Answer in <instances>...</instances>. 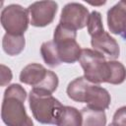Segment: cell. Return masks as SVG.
Instances as JSON below:
<instances>
[{"label":"cell","mask_w":126,"mask_h":126,"mask_svg":"<svg viewBox=\"0 0 126 126\" xmlns=\"http://www.w3.org/2000/svg\"><path fill=\"white\" fill-rule=\"evenodd\" d=\"M90 13L88 8H86L83 4L77 2L67 3L60 15L59 24L65 25L74 30H82L86 26H88Z\"/></svg>","instance_id":"9"},{"label":"cell","mask_w":126,"mask_h":126,"mask_svg":"<svg viewBox=\"0 0 126 126\" xmlns=\"http://www.w3.org/2000/svg\"><path fill=\"white\" fill-rule=\"evenodd\" d=\"M0 67H1V72H0L1 82H0V85H1V87H5L12 81L13 75H12V71L9 67H7L3 64H1Z\"/></svg>","instance_id":"19"},{"label":"cell","mask_w":126,"mask_h":126,"mask_svg":"<svg viewBox=\"0 0 126 126\" xmlns=\"http://www.w3.org/2000/svg\"><path fill=\"white\" fill-rule=\"evenodd\" d=\"M109 32L126 40V1H119L107 11Z\"/></svg>","instance_id":"11"},{"label":"cell","mask_w":126,"mask_h":126,"mask_svg":"<svg viewBox=\"0 0 126 126\" xmlns=\"http://www.w3.org/2000/svg\"><path fill=\"white\" fill-rule=\"evenodd\" d=\"M19 79L21 83L32 86V90L51 94L57 90L59 85L58 76L38 63H31L24 67Z\"/></svg>","instance_id":"5"},{"label":"cell","mask_w":126,"mask_h":126,"mask_svg":"<svg viewBox=\"0 0 126 126\" xmlns=\"http://www.w3.org/2000/svg\"><path fill=\"white\" fill-rule=\"evenodd\" d=\"M40 54L42 56L43 61L51 68H55L61 64L59 59L57 47L53 40L45 41L40 46Z\"/></svg>","instance_id":"15"},{"label":"cell","mask_w":126,"mask_h":126,"mask_svg":"<svg viewBox=\"0 0 126 126\" xmlns=\"http://www.w3.org/2000/svg\"><path fill=\"white\" fill-rule=\"evenodd\" d=\"M0 20L6 33L15 35H24L31 24L29 10L19 4H10L4 7Z\"/></svg>","instance_id":"7"},{"label":"cell","mask_w":126,"mask_h":126,"mask_svg":"<svg viewBox=\"0 0 126 126\" xmlns=\"http://www.w3.org/2000/svg\"><path fill=\"white\" fill-rule=\"evenodd\" d=\"M108 126H115V125H114V124H113V123H110V124H109V125H108Z\"/></svg>","instance_id":"20"},{"label":"cell","mask_w":126,"mask_h":126,"mask_svg":"<svg viewBox=\"0 0 126 126\" xmlns=\"http://www.w3.org/2000/svg\"><path fill=\"white\" fill-rule=\"evenodd\" d=\"M79 63L84 70V77L89 82L95 85L109 83V60L107 61L101 53L90 48L82 49Z\"/></svg>","instance_id":"4"},{"label":"cell","mask_w":126,"mask_h":126,"mask_svg":"<svg viewBox=\"0 0 126 126\" xmlns=\"http://www.w3.org/2000/svg\"><path fill=\"white\" fill-rule=\"evenodd\" d=\"M111 123L115 126H126V105L119 107L114 112Z\"/></svg>","instance_id":"18"},{"label":"cell","mask_w":126,"mask_h":126,"mask_svg":"<svg viewBox=\"0 0 126 126\" xmlns=\"http://www.w3.org/2000/svg\"><path fill=\"white\" fill-rule=\"evenodd\" d=\"M66 93L72 100L85 102L90 108L100 111L107 109L111 101L110 94L106 89L89 82L84 76L71 81L68 84Z\"/></svg>","instance_id":"2"},{"label":"cell","mask_w":126,"mask_h":126,"mask_svg":"<svg viewBox=\"0 0 126 126\" xmlns=\"http://www.w3.org/2000/svg\"><path fill=\"white\" fill-rule=\"evenodd\" d=\"M91 44L94 50L101 53L109 60H115L119 57L120 48L118 42L104 30L91 36Z\"/></svg>","instance_id":"10"},{"label":"cell","mask_w":126,"mask_h":126,"mask_svg":"<svg viewBox=\"0 0 126 126\" xmlns=\"http://www.w3.org/2000/svg\"><path fill=\"white\" fill-rule=\"evenodd\" d=\"M27 95V91L19 84H12L5 90L1 105V118L7 126H33L24 104Z\"/></svg>","instance_id":"1"},{"label":"cell","mask_w":126,"mask_h":126,"mask_svg":"<svg viewBox=\"0 0 126 126\" xmlns=\"http://www.w3.org/2000/svg\"><path fill=\"white\" fill-rule=\"evenodd\" d=\"M29 104L33 118L41 124L56 125L64 105L51 94L32 90L29 94Z\"/></svg>","instance_id":"3"},{"label":"cell","mask_w":126,"mask_h":126,"mask_svg":"<svg viewBox=\"0 0 126 126\" xmlns=\"http://www.w3.org/2000/svg\"><path fill=\"white\" fill-rule=\"evenodd\" d=\"M110 64V79L109 83L111 85H120L126 79V68L125 66L116 60H109Z\"/></svg>","instance_id":"16"},{"label":"cell","mask_w":126,"mask_h":126,"mask_svg":"<svg viewBox=\"0 0 126 126\" xmlns=\"http://www.w3.org/2000/svg\"><path fill=\"white\" fill-rule=\"evenodd\" d=\"M26 39L24 35H15L5 33L2 39V48L10 56L19 55L25 48Z\"/></svg>","instance_id":"12"},{"label":"cell","mask_w":126,"mask_h":126,"mask_svg":"<svg viewBox=\"0 0 126 126\" xmlns=\"http://www.w3.org/2000/svg\"><path fill=\"white\" fill-rule=\"evenodd\" d=\"M88 32L92 36L101 31H103V25H102V19L101 14L97 11H93L90 13L89 21H88Z\"/></svg>","instance_id":"17"},{"label":"cell","mask_w":126,"mask_h":126,"mask_svg":"<svg viewBox=\"0 0 126 126\" xmlns=\"http://www.w3.org/2000/svg\"><path fill=\"white\" fill-rule=\"evenodd\" d=\"M82 113V126H105L106 115L104 111L95 110L89 106L83 107Z\"/></svg>","instance_id":"14"},{"label":"cell","mask_w":126,"mask_h":126,"mask_svg":"<svg viewBox=\"0 0 126 126\" xmlns=\"http://www.w3.org/2000/svg\"><path fill=\"white\" fill-rule=\"evenodd\" d=\"M77 31L65 25L58 24L54 30L53 42L55 43L61 63L73 64L79 61L82 48L76 40Z\"/></svg>","instance_id":"6"},{"label":"cell","mask_w":126,"mask_h":126,"mask_svg":"<svg viewBox=\"0 0 126 126\" xmlns=\"http://www.w3.org/2000/svg\"><path fill=\"white\" fill-rule=\"evenodd\" d=\"M31 25L36 28H43L50 25L57 13L58 4L55 1H37L28 7Z\"/></svg>","instance_id":"8"},{"label":"cell","mask_w":126,"mask_h":126,"mask_svg":"<svg viewBox=\"0 0 126 126\" xmlns=\"http://www.w3.org/2000/svg\"><path fill=\"white\" fill-rule=\"evenodd\" d=\"M82 113L76 107L64 105L56 126H82Z\"/></svg>","instance_id":"13"}]
</instances>
